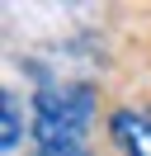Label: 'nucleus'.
I'll return each instance as SVG.
<instances>
[{
	"instance_id": "1",
	"label": "nucleus",
	"mask_w": 151,
	"mask_h": 156,
	"mask_svg": "<svg viewBox=\"0 0 151 156\" xmlns=\"http://www.w3.org/2000/svg\"><path fill=\"white\" fill-rule=\"evenodd\" d=\"M94 123L90 85H43L33 95V156H90L85 133Z\"/></svg>"
},
{
	"instance_id": "2",
	"label": "nucleus",
	"mask_w": 151,
	"mask_h": 156,
	"mask_svg": "<svg viewBox=\"0 0 151 156\" xmlns=\"http://www.w3.org/2000/svg\"><path fill=\"white\" fill-rule=\"evenodd\" d=\"M109 133H113V142L123 147V156H151V118L146 114L118 109V114L109 118Z\"/></svg>"
},
{
	"instance_id": "3",
	"label": "nucleus",
	"mask_w": 151,
	"mask_h": 156,
	"mask_svg": "<svg viewBox=\"0 0 151 156\" xmlns=\"http://www.w3.org/2000/svg\"><path fill=\"white\" fill-rule=\"evenodd\" d=\"M0 104H5V133H0V147L14 151V147H19V99H14V90H5Z\"/></svg>"
}]
</instances>
